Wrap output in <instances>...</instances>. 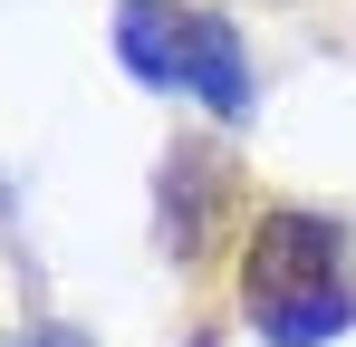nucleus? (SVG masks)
Segmentation results:
<instances>
[{"label": "nucleus", "mask_w": 356, "mask_h": 347, "mask_svg": "<svg viewBox=\"0 0 356 347\" xmlns=\"http://www.w3.org/2000/svg\"><path fill=\"white\" fill-rule=\"evenodd\" d=\"M116 58L145 87H193L212 116H250V68H241V29L222 10H174V0H125Z\"/></svg>", "instance_id": "f03ea898"}, {"label": "nucleus", "mask_w": 356, "mask_h": 347, "mask_svg": "<svg viewBox=\"0 0 356 347\" xmlns=\"http://www.w3.org/2000/svg\"><path fill=\"white\" fill-rule=\"evenodd\" d=\"M0 347H87V338H77V328H49V318H39V328H10Z\"/></svg>", "instance_id": "7ed1b4c3"}, {"label": "nucleus", "mask_w": 356, "mask_h": 347, "mask_svg": "<svg viewBox=\"0 0 356 347\" xmlns=\"http://www.w3.org/2000/svg\"><path fill=\"white\" fill-rule=\"evenodd\" d=\"M337 222L318 213H260L250 222V251H241V299L260 318L270 347H318L347 328V289H337Z\"/></svg>", "instance_id": "f257e3e1"}]
</instances>
